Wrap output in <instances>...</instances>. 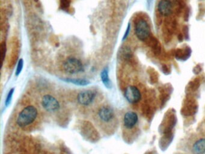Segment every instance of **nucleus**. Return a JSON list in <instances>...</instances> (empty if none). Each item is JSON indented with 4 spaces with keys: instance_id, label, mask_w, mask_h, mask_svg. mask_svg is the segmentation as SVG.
<instances>
[{
    "instance_id": "20",
    "label": "nucleus",
    "mask_w": 205,
    "mask_h": 154,
    "mask_svg": "<svg viewBox=\"0 0 205 154\" xmlns=\"http://www.w3.org/2000/svg\"><path fill=\"white\" fill-rule=\"evenodd\" d=\"M130 30H131V25H130V24H128V26H127V28L126 30V31H125V33L124 34V36L123 37V39H122L123 40H125L126 38H128V36L129 35V33L130 32Z\"/></svg>"
},
{
    "instance_id": "12",
    "label": "nucleus",
    "mask_w": 205,
    "mask_h": 154,
    "mask_svg": "<svg viewBox=\"0 0 205 154\" xmlns=\"http://www.w3.org/2000/svg\"><path fill=\"white\" fill-rule=\"evenodd\" d=\"M191 50L189 47L183 48H179L175 50L174 52L175 57L178 60H187L191 56Z\"/></svg>"
},
{
    "instance_id": "9",
    "label": "nucleus",
    "mask_w": 205,
    "mask_h": 154,
    "mask_svg": "<svg viewBox=\"0 0 205 154\" xmlns=\"http://www.w3.org/2000/svg\"><path fill=\"white\" fill-rule=\"evenodd\" d=\"M125 97L128 103L132 104H137L140 103L143 98L142 93L137 87L129 86L126 87L125 91Z\"/></svg>"
},
{
    "instance_id": "15",
    "label": "nucleus",
    "mask_w": 205,
    "mask_h": 154,
    "mask_svg": "<svg viewBox=\"0 0 205 154\" xmlns=\"http://www.w3.org/2000/svg\"><path fill=\"white\" fill-rule=\"evenodd\" d=\"M63 80L66 83H71L76 86H87L90 84V81L87 79H85L66 78V79H63Z\"/></svg>"
},
{
    "instance_id": "10",
    "label": "nucleus",
    "mask_w": 205,
    "mask_h": 154,
    "mask_svg": "<svg viewBox=\"0 0 205 154\" xmlns=\"http://www.w3.org/2000/svg\"><path fill=\"white\" fill-rule=\"evenodd\" d=\"M177 26V22L173 18H168L164 21L162 27V34L165 42L168 43L171 40L172 36L176 30Z\"/></svg>"
},
{
    "instance_id": "8",
    "label": "nucleus",
    "mask_w": 205,
    "mask_h": 154,
    "mask_svg": "<svg viewBox=\"0 0 205 154\" xmlns=\"http://www.w3.org/2000/svg\"><path fill=\"white\" fill-rule=\"evenodd\" d=\"M96 93L91 90H84L78 93L77 96V102L84 107L91 106L96 98Z\"/></svg>"
},
{
    "instance_id": "7",
    "label": "nucleus",
    "mask_w": 205,
    "mask_h": 154,
    "mask_svg": "<svg viewBox=\"0 0 205 154\" xmlns=\"http://www.w3.org/2000/svg\"><path fill=\"white\" fill-rule=\"evenodd\" d=\"M64 71L70 74H76L84 71V66L81 62L76 58H69L63 64Z\"/></svg>"
},
{
    "instance_id": "6",
    "label": "nucleus",
    "mask_w": 205,
    "mask_h": 154,
    "mask_svg": "<svg viewBox=\"0 0 205 154\" xmlns=\"http://www.w3.org/2000/svg\"><path fill=\"white\" fill-rule=\"evenodd\" d=\"M135 31L137 38L141 41H145L150 36V28L147 22L140 19L138 20L135 26Z\"/></svg>"
},
{
    "instance_id": "11",
    "label": "nucleus",
    "mask_w": 205,
    "mask_h": 154,
    "mask_svg": "<svg viewBox=\"0 0 205 154\" xmlns=\"http://www.w3.org/2000/svg\"><path fill=\"white\" fill-rule=\"evenodd\" d=\"M158 10L162 16H169L173 10L172 3L169 0H161L158 5Z\"/></svg>"
},
{
    "instance_id": "24",
    "label": "nucleus",
    "mask_w": 205,
    "mask_h": 154,
    "mask_svg": "<svg viewBox=\"0 0 205 154\" xmlns=\"http://www.w3.org/2000/svg\"><path fill=\"white\" fill-rule=\"evenodd\" d=\"M162 69H163L164 72H169V67H167V65H163V66H162Z\"/></svg>"
},
{
    "instance_id": "2",
    "label": "nucleus",
    "mask_w": 205,
    "mask_h": 154,
    "mask_svg": "<svg viewBox=\"0 0 205 154\" xmlns=\"http://www.w3.org/2000/svg\"><path fill=\"white\" fill-rule=\"evenodd\" d=\"M187 154H205V134H195L185 143Z\"/></svg>"
},
{
    "instance_id": "17",
    "label": "nucleus",
    "mask_w": 205,
    "mask_h": 154,
    "mask_svg": "<svg viewBox=\"0 0 205 154\" xmlns=\"http://www.w3.org/2000/svg\"><path fill=\"white\" fill-rule=\"evenodd\" d=\"M14 91V89H12L11 90L9 91L8 95H7V98H6V101H5V105H6V107H8L10 104L11 101L12 99Z\"/></svg>"
},
{
    "instance_id": "23",
    "label": "nucleus",
    "mask_w": 205,
    "mask_h": 154,
    "mask_svg": "<svg viewBox=\"0 0 205 154\" xmlns=\"http://www.w3.org/2000/svg\"><path fill=\"white\" fill-rule=\"evenodd\" d=\"M178 40L179 42H182L183 40V38H184V36H183V34L182 33H179L178 34Z\"/></svg>"
},
{
    "instance_id": "18",
    "label": "nucleus",
    "mask_w": 205,
    "mask_h": 154,
    "mask_svg": "<svg viewBox=\"0 0 205 154\" xmlns=\"http://www.w3.org/2000/svg\"><path fill=\"white\" fill-rule=\"evenodd\" d=\"M23 66H24V61L23 60L21 59L18 61V65H17V67H16V75L18 76L21 72L23 71Z\"/></svg>"
},
{
    "instance_id": "16",
    "label": "nucleus",
    "mask_w": 205,
    "mask_h": 154,
    "mask_svg": "<svg viewBox=\"0 0 205 154\" xmlns=\"http://www.w3.org/2000/svg\"><path fill=\"white\" fill-rule=\"evenodd\" d=\"M121 54L122 55L124 59H129L131 57V55H132V52L131 50L128 48V47H125L123 48L121 52Z\"/></svg>"
},
{
    "instance_id": "19",
    "label": "nucleus",
    "mask_w": 205,
    "mask_h": 154,
    "mask_svg": "<svg viewBox=\"0 0 205 154\" xmlns=\"http://www.w3.org/2000/svg\"><path fill=\"white\" fill-rule=\"evenodd\" d=\"M183 34L186 39L189 38V29L187 26H184L183 28Z\"/></svg>"
},
{
    "instance_id": "13",
    "label": "nucleus",
    "mask_w": 205,
    "mask_h": 154,
    "mask_svg": "<svg viewBox=\"0 0 205 154\" xmlns=\"http://www.w3.org/2000/svg\"><path fill=\"white\" fill-rule=\"evenodd\" d=\"M147 40H148L149 47L152 50L154 54L159 55L161 52V45L159 40L154 36H150Z\"/></svg>"
},
{
    "instance_id": "1",
    "label": "nucleus",
    "mask_w": 205,
    "mask_h": 154,
    "mask_svg": "<svg viewBox=\"0 0 205 154\" xmlns=\"http://www.w3.org/2000/svg\"><path fill=\"white\" fill-rule=\"evenodd\" d=\"M96 122L102 128L110 129L116 124V114L114 109L109 105L99 107L95 115Z\"/></svg>"
},
{
    "instance_id": "4",
    "label": "nucleus",
    "mask_w": 205,
    "mask_h": 154,
    "mask_svg": "<svg viewBox=\"0 0 205 154\" xmlns=\"http://www.w3.org/2000/svg\"><path fill=\"white\" fill-rule=\"evenodd\" d=\"M123 125L125 129L131 135L133 136L137 135L140 130V119L138 114L132 110L127 111L123 116Z\"/></svg>"
},
{
    "instance_id": "14",
    "label": "nucleus",
    "mask_w": 205,
    "mask_h": 154,
    "mask_svg": "<svg viewBox=\"0 0 205 154\" xmlns=\"http://www.w3.org/2000/svg\"><path fill=\"white\" fill-rule=\"evenodd\" d=\"M100 78L102 83L105 87L107 89H111L112 87V83L109 78V69L108 67H105L101 72Z\"/></svg>"
},
{
    "instance_id": "5",
    "label": "nucleus",
    "mask_w": 205,
    "mask_h": 154,
    "mask_svg": "<svg viewBox=\"0 0 205 154\" xmlns=\"http://www.w3.org/2000/svg\"><path fill=\"white\" fill-rule=\"evenodd\" d=\"M41 105L45 111L49 113H56L60 108V102L51 95H45L42 98Z\"/></svg>"
},
{
    "instance_id": "3",
    "label": "nucleus",
    "mask_w": 205,
    "mask_h": 154,
    "mask_svg": "<svg viewBox=\"0 0 205 154\" xmlns=\"http://www.w3.org/2000/svg\"><path fill=\"white\" fill-rule=\"evenodd\" d=\"M38 116V110L33 105H28L24 108L16 119V123L21 128H25L31 125Z\"/></svg>"
},
{
    "instance_id": "21",
    "label": "nucleus",
    "mask_w": 205,
    "mask_h": 154,
    "mask_svg": "<svg viewBox=\"0 0 205 154\" xmlns=\"http://www.w3.org/2000/svg\"><path fill=\"white\" fill-rule=\"evenodd\" d=\"M189 16H190V9L189 8L187 7L184 10V20L187 21L189 19Z\"/></svg>"
},
{
    "instance_id": "22",
    "label": "nucleus",
    "mask_w": 205,
    "mask_h": 154,
    "mask_svg": "<svg viewBox=\"0 0 205 154\" xmlns=\"http://www.w3.org/2000/svg\"><path fill=\"white\" fill-rule=\"evenodd\" d=\"M1 57H2V62H3L4 59V57H5V55H6V45L5 44H2L1 45Z\"/></svg>"
}]
</instances>
